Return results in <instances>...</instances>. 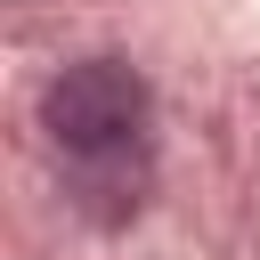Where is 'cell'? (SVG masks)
<instances>
[{
	"mask_svg": "<svg viewBox=\"0 0 260 260\" xmlns=\"http://www.w3.org/2000/svg\"><path fill=\"white\" fill-rule=\"evenodd\" d=\"M154 122L146 73L122 57H81L41 89V130L65 162H98V154H138Z\"/></svg>",
	"mask_w": 260,
	"mask_h": 260,
	"instance_id": "obj_1",
	"label": "cell"
},
{
	"mask_svg": "<svg viewBox=\"0 0 260 260\" xmlns=\"http://www.w3.org/2000/svg\"><path fill=\"white\" fill-rule=\"evenodd\" d=\"M154 171H146V146L138 154H98V162H65V203L98 228H122L138 203H146Z\"/></svg>",
	"mask_w": 260,
	"mask_h": 260,
	"instance_id": "obj_2",
	"label": "cell"
}]
</instances>
